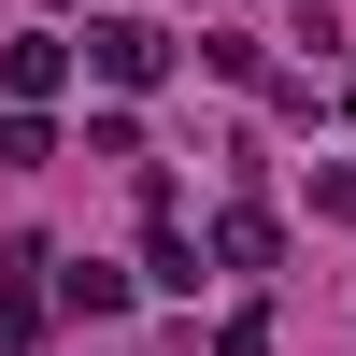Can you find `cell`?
Masks as SVG:
<instances>
[{
	"label": "cell",
	"mask_w": 356,
	"mask_h": 356,
	"mask_svg": "<svg viewBox=\"0 0 356 356\" xmlns=\"http://www.w3.org/2000/svg\"><path fill=\"white\" fill-rule=\"evenodd\" d=\"M86 72H100V86H157L171 72V29L157 15H100V29H86Z\"/></svg>",
	"instance_id": "1"
},
{
	"label": "cell",
	"mask_w": 356,
	"mask_h": 356,
	"mask_svg": "<svg viewBox=\"0 0 356 356\" xmlns=\"http://www.w3.org/2000/svg\"><path fill=\"white\" fill-rule=\"evenodd\" d=\"M0 86H15V100H57V86H72V43H57V29H15V43H0Z\"/></svg>",
	"instance_id": "2"
},
{
	"label": "cell",
	"mask_w": 356,
	"mask_h": 356,
	"mask_svg": "<svg viewBox=\"0 0 356 356\" xmlns=\"http://www.w3.org/2000/svg\"><path fill=\"white\" fill-rule=\"evenodd\" d=\"M57 314H86V328H100V314H129V271H100V257H72V271H57Z\"/></svg>",
	"instance_id": "3"
},
{
	"label": "cell",
	"mask_w": 356,
	"mask_h": 356,
	"mask_svg": "<svg viewBox=\"0 0 356 356\" xmlns=\"http://www.w3.org/2000/svg\"><path fill=\"white\" fill-rule=\"evenodd\" d=\"M29 342H43V285H29V271H0V356H29Z\"/></svg>",
	"instance_id": "4"
},
{
	"label": "cell",
	"mask_w": 356,
	"mask_h": 356,
	"mask_svg": "<svg viewBox=\"0 0 356 356\" xmlns=\"http://www.w3.org/2000/svg\"><path fill=\"white\" fill-rule=\"evenodd\" d=\"M271 243H285L271 214H228V228H214V257H228V271H271Z\"/></svg>",
	"instance_id": "5"
},
{
	"label": "cell",
	"mask_w": 356,
	"mask_h": 356,
	"mask_svg": "<svg viewBox=\"0 0 356 356\" xmlns=\"http://www.w3.org/2000/svg\"><path fill=\"white\" fill-rule=\"evenodd\" d=\"M57 157V129H43V100H15V129H0V171H43Z\"/></svg>",
	"instance_id": "6"
},
{
	"label": "cell",
	"mask_w": 356,
	"mask_h": 356,
	"mask_svg": "<svg viewBox=\"0 0 356 356\" xmlns=\"http://www.w3.org/2000/svg\"><path fill=\"white\" fill-rule=\"evenodd\" d=\"M314 214H328V228H356V157H328V171H314Z\"/></svg>",
	"instance_id": "7"
},
{
	"label": "cell",
	"mask_w": 356,
	"mask_h": 356,
	"mask_svg": "<svg viewBox=\"0 0 356 356\" xmlns=\"http://www.w3.org/2000/svg\"><path fill=\"white\" fill-rule=\"evenodd\" d=\"M342 114H356V86H342Z\"/></svg>",
	"instance_id": "8"
}]
</instances>
